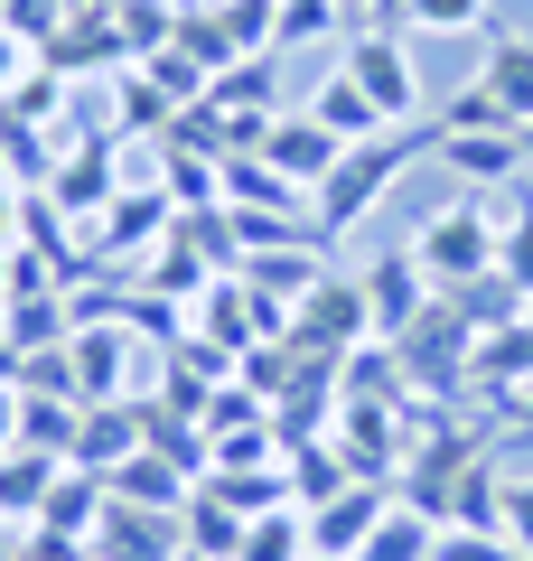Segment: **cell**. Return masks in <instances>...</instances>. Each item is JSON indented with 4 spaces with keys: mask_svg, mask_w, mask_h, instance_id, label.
<instances>
[{
    "mask_svg": "<svg viewBox=\"0 0 533 561\" xmlns=\"http://www.w3.org/2000/svg\"><path fill=\"white\" fill-rule=\"evenodd\" d=\"M412 160H421V140L402 131V122H394V131H375V140H347V160H337L328 179L309 187V206H318V234H328V243H337V234H355V225L375 216L384 197H394V179H402Z\"/></svg>",
    "mask_w": 533,
    "mask_h": 561,
    "instance_id": "1",
    "label": "cell"
},
{
    "mask_svg": "<svg viewBox=\"0 0 533 561\" xmlns=\"http://www.w3.org/2000/svg\"><path fill=\"white\" fill-rule=\"evenodd\" d=\"M412 262L431 272V290H458V280L496 272V206H477V197L431 206V216L412 225Z\"/></svg>",
    "mask_w": 533,
    "mask_h": 561,
    "instance_id": "2",
    "label": "cell"
},
{
    "mask_svg": "<svg viewBox=\"0 0 533 561\" xmlns=\"http://www.w3.org/2000/svg\"><path fill=\"white\" fill-rule=\"evenodd\" d=\"M337 76L375 103L384 122H412L421 113V66H412V38H402V28H365V38H347Z\"/></svg>",
    "mask_w": 533,
    "mask_h": 561,
    "instance_id": "3",
    "label": "cell"
},
{
    "mask_svg": "<svg viewBox=\"0 0 533 561\" xmlns=\"http://www.w3.org/2000/svg\"><path fill=\"white\" fill-rule=\"evenodd\" d=\"M66 365H76V402H132L140 393V337L132 319H76V337H66Z\"/></svg>",
    "mask_w": 533,
    "mask_h": 561,
    "instance_id": "4",
    "label": "cell"
},
{
    "mask_svg": "<svg viewBox=\"0 0 533 561\" xmlns=\"http://www.w3.org/2000/svg\"><path fill=\"white\" fill-rule=\"evenodd\" d=\"M384 346L402 356V375H412L421 393H458V383H468V356H477V328L458 319L450 300H431L402 337H384Z\"/></svg>",
    "mask_w": 533,
    "mask_h": 561,
    "instance_id": "5",
    "label": "cell"
},
{
    "mask_svg": "<svg viewBox=\"0 0 533 561\" xmlns=\"http://www.w3.org/2000/svg\"><path fill=\"white\" fill-rule=\"evenodd\" d=\"M291 337L318 346V356H355V346H375V309H365V280H337L318 272L309 300L291 309Z\"/></svg>",
    "mask_w": 533,
    "mask_h": 561,
    "instance_id": "6",
    "label": "cell"
},
{
    "mask_svg": "<svg viewBox=\"0 0 533 561\" xmlns=\"http://www.w3.org/2000/svg\"><path fill=\"white\" fill-rule=\"evenodd\" d=\"M122 169H132V160H122V140H113V131H94V140H84V150H76V140H66V150H57V179H47L38 197L57 206V216H84V225H94L103 206H113L122 187H132V179H122Z\"/></svg>",
    "mask_w": 533,
    "mask_h": 561,
    "instance_id": "7",
    "label": "cell"
},
{
    "mask_svg": "<svg viewBox=\"0 0 533 561\" xmlns=\"http://www.w3.org/2000/svg\"><path fill=\"white\" fill-rule=\"evenodd\" d=\"M178 225V206H169V187H150V179H132L113 206L94 216V234H84V253H103V262H132V253H150L159 234Z\"/></svg>",
    "mask_w": 533,
    "mask_h": 561,
    "instance_id": "8",
    "label": "cell"
},
{
    "mask_svg": "<svg viewBox=\"0 0 533 561\" xmlns=\"http://www.w3.org/2000/svg\"><path fill=\"white\" fill-rule=\"evenodd\" d=\"M384 505H394V496H384L375 478H347L337 496H318V505H309V552L355 561V552H365V534L384 524Z\"/></svg>",
    "mask_w": 533,
    "mask_h": 561,
    "instance_id": "9",
    "label": "cell"
},
{
    "mask_svg": "<svg viewBox=\"0 0 533 561\" xmlns=\"http://www.w3.org/2000/svg\"><path fill=\"white\" fill-rule=\"evenodd\" d=\"M355 280H365V309H375V337H402V328H412L421 309L440 300V290H431V272L412 262V243H394V253H384V262H365Z\"/></svg>",
    "mask_w": 533,
    "mask_h": 561,
    "instance_id": "10",
    "label": "cell"
},
{
    "mask_svg": "<svg viewBox=\"0 0 533 561\" xmlns=\"http://www.w3.org/2000/svg\"><path fill=\"white\" fill-rule=\"evenodd\" d=\"M262 160H272L291 187H318L337 160H347V140H337V131H318V122L299 113V103H281V122L262 131Z\"/></svg>",
    "mask_w": 533,
    "mask_h": 561,
    "instance_id": "11",
    "label": "cell"
},
{
    "mask_svg": "<svg viewBox=\"0 0 533 561\" xmlns=\"http://www.w3.org/2000/svg\"><path fill=\"white\" fill-rule=\"evenodd\" d=\"M76 337V300L66 290H20V300L0 309V346L10 356H47V346Z\"/></svg>",
    "mask_w": 533,
    "mask_h": 561,
    "instance_id": "12",
    "label": "cell"
},
{
    "mask_svg": "<svg viewBox=\"0 0 533 561\" xmlns=\"http://www.w3.org/2000/svg\"><path fill=\"white\" fill-rule=\"evenodd\" d=\"M57 478H66V459H57V449H0V515H10V524H38V505L47 496H57Z\"/></svg>",
    "mask_w": 533,
    "mask_h": 561,
    "instance_id": "13",
    "label": "cell"
},
{
    "mask_svg": "<svg viewBox=\"0 0 533 561\" xmlns=\"http://www.w3.org/2000/svg\"><path fill=\"white\" fill-rule=\"evenodd\" d=\"M431 150L458 169V179H477V187H506L514 169H524V122H514V131H458V140H431Z\"/></svg>",
    "mask_w": 533,
    "mask_h": 561,
    "instance_id": "14",
    "label": "cell"
},
{
    "mask_svg": "<svg viewBox=\"0 0 533 561\" xmlns=\"http://www.w3.org/2000/svg\"><path fill=\"white\" fill-rule=\"evenodd\" d=\"M477 84L506 103V122H533V28H506L487 47V66H477Z\"/></svg>",
    "mask_w": 533,
    "mask_h": 561,
    "instance_id": "15",
    "label": "cell"
},
{
    "mask_svg": "<svg viewBox=\"0 0 533 561\" xmlns=\"http://www.w3.org/2000/svg\"><path fill=\"white\" fill-rule=\"evenodd\" d=\"M468 383H487V393H514V383H533V319L514 328H487L468 356Z\"/></svg>",
    "mask_w": 533,
    "mask_h": 561,
    "instance_id": "16",
    "label": "cell"
},
{
    "mask_svg": "<svg viewBox=\"0 0 533 561\" xmlns=\"http://www.w3.org/2000/svg\"><path fill=\"white\" fill-rule=\"evenodd\" d=\"M299 113H309L318 131H337V140H375V131H394V122H384L375 103L355 94L347 76H318V84H309V103H299Z\"/></svg>",
    "mask_w": 533,
    "mask_h": 561,
    "instance_id": "17",
    "label": "cell"
},
{
    "mask_svg": "<svg viewBox=\"0 0 533 561\" xmlns=\"http://www.w3.org/2000/svg\"><path fill=\"white\" fill-rule=\"evenodd\" d=\"M355 561H440V524L421 515V505H384V524L365 534Z\"/></svg>",
    "mask_w": 533,
    "mask_h": 561,
    "instance_id": "18",
    "label": "cell"
},
{
    "mask_svg": "<svg viewBox=\"0 0 533 561\" xmlns=\"http://www.w3.org/2000/svg\"><path fill=\"white\" fill-rule=\"evenodd\" d=\"M76 421H84V402L76 393H20V440L29 449H76Z\"/></svg>",
    "mask_w": 533,
    "mask_h": 561,
    "instance_id": "19",
    "label": "cell"
},
{
    "mask_svg": "<svg viewBox=\"0 0 533 561\" xmlns=\"http://www.w3.org/2000/svg\"><path fill=\"white\" fill-rule=\"evenodd\" d=\"M235 561H309V515L299 505H272V515L243 524V552Z\"/></svg>",
    "mask_w": 533,
    "mask_h": 561,
    "instance_id": "20",
    "label": "cell"
},
{
    "mask_svg": "<svg viewBox=\"0 0 533 561\" xmlns=\"http://www.w3.org/2000/svg\"><path fill=\"white\" fill-rule=\"evenodd\" d=\"M337 28H347V0H281L272 57H291V47H309V38H337Z\"/></svg>",
    "mask_w": 533,
    "mask_h": 561,
    "instance_id": "21",
    "label": "cell"
},
{
    "mask_svg": "<svg viewBox=\"0 0 533 561\" xmlns=\"http://www.w3.org/2000/svg\"><path fill=\"white\" fill-rule=\"evenodd\" d=\"M487 28V0H412L402 10V38H477Z\"/></svg>",
    "mask_w": 533,
    "mask_h": 561,
    "instance_id": "22",
    "label": "cell"
},
{
    "mask_svg": "<svg viewBox=\"0 0 533 561\" xmlns=\"http://www.w3.org/2000/svg\"><path fill=\"white\" fill-rule=\"evenodd\" d=\"M496 272L533 300V206H496Z\"/></svg>",
    "mask_w": 533,
    "mask_h": 561,
    "instance_id": "23",
    "label": "cell"
},
{
    "mask_svg": "<svg viewBox=\"0 0 533 561\" xmlns=\"http://www.w3.org/2000/svg\"><path fill=\"white\" fill-rule=\"evenodd\" d=\"M458 131H514V122H506V103H496L487 84H458V94L440 103V131L431 140H458Z\"/></svg>",
    "mask_w": 533,
    "mask_h": 561,
    "instance_id": "24",
    "label": "cell"
},
{
    "mask_svg": "<svg viewBox=\"0 0 533 561\" xmlns=\"http://www.w3.org/2000/svg\"><path fill=\"white\" fill-rule=\"evenodd\" d=\"M216 20H225V38H235V57H272L281 0H216Z\"/></svg>",
    "mask_w": 533,
    "mask_h": 561,
    "instance_id": "25",
    "label": "cell"
},
{
    "mask_svg": "<svg viewBox=\"0 0 533 561\" xmlns=\"http://www.w3.org/2000/svg\"><path fill=\"white\" fill-rule=\"evenodd\" d=\"M440 561H524L506 534H468V524H440Z\"/></svg>",
    "mask_w": 533,
    "mask_h": 561,
    "instance_id": "26",
    "label": "cell"
},
{
    "mask_svg": "<svg viewBox=\"0 0 533 561\" xmlns=\"http://www.w3.org/2000/svg\"><path fill=\"white\" fill-rule=\"evenodd\" d=\"M496 534L533 561V478H506V515H496Z\"/></svg>",
    "mask_w": 533,
    "mask_h": 561,
    "instance_id": "27",
    "label": "cell"
},
{
    "mask_svg": "<svg viewBox=\"0 0 533 561\" xmlns=\"http://www.w3.org/2000/svg\"><path fill=\"white\" fill-rule=\"evenodd\" d=\"M29 66H38V47H29V38H10V28H0V103L20 94V76H29Z\"/></svg>",
    "mask_w": 533,
    "mask_h": 561,
    "instance_id": "28",
    "label": "cell"
},
{
    "mask_svg": "<svg viewBox=\"0 0 533 561\" xmlns=\"http://www.w3.org/2000/svg\"><path fill=\"white\" fill-rule=\"evenodd\" d=\"M0 449H20V383H0Z\"/></svg>",
    "mask_w": 533,
    "mask_h": 561,
    "instance_id": "29",
    "label": "cell"
},
{
    "mask_svg": "<svg viewBox=\"0 0 533 561\" xmlns=\"http://www.w3.org/2000/svg\"><path fill=\"white\" fill-rule=\"evenodd\" d=\"M355 10H365L375 28H402V10H412V0H355Z\"/></svg>",
    "mask_w": 533,
    "mask_h": 561,
    "instance_id": "30",
    "label": "cell"
},
{
    "mask_svg": "<svg viewBox=\"0 0 533 561\" xmlns=\"http://www.w3.org/2000/svg\"><path fill=\"white\" fill-rule=\"evenodd\" d=\"M0 561H20V534H10V515H0Z\"/></svg>",
    "mask_w": 533,
    "mask_h": 561,
    "instance_id": "31",
    "label": "cell"
},
{
    "mask_svg": "<svg viewBox=\"0 0 533 561\" xmlns=\"http://www.w3.org/2000/svg\"><path fill=\"white\" fill-rule=\"evenodd\" d=\"M0 28H10V0H0Z\"/></svg>",
    "mask_w": 533,
    "mask_h": 561,
    "instance_id": "32",
    "label": "cell"
},
{
    "mask_svg": "<svg viewBox=\"0 0 533 561\" xmlns=\"http://www.w3.org/2000/svg\"><path fill=\"white\" fill-rule=\"evenodd\" d=\"M0 187H10V160H0Z\"/></svg>",
    "mask_w": 533,
    "mask_h": 561,
    "instance_id": "33",
    "label": "cell"
},
{
    "mask_svg": "<svg viewBox=\"0 0 533 561\" xmlns=\"http://www.w3.org/2000/svg\"><path fill=\"white\" fill-rule=\"evenodd\" d=\"M309 561H328V552H309Z\"/></svg>",
    "mask_w": 533,
    "mask_h": 561,
    "instance_id": "34",
    "label": "cell"
}]
</instances>
